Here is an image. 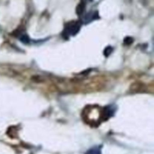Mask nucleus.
Segmentation results:
<instances>
[{"label":"nucleus","instance_id":"obj_2","mask_svg":"<svg viewBox=\"0 0 154 154\" xmlns=\"http://www.w3.org/2000/svg\"><path fill=\"white\" fill-rule=\"evenodd\" d=\"M84 10H85V3L82 2L77 6L76 12L78 15H81L84 12Z\"/></svg>","mask_w":154,"mask_h":154},{"label":"nucleus","instance_id":"obj_4","mask_svg":"<svg viewBox=\"0 0 154 154\" xmlns=\"http://www.w3.org/2000/svg\"><path fill=\"white\" fill-rule=\"evenodd\" d=\"M20 40L22 41L23 42H25V43H27L29 42V38L26 35H22L21 36Z\"/></svg>","mask_w":154,"mask_h":154},{"label":"nucleus","instance_id":"obj_1","mask_svg":"<svg viewBox=\"0 0 154 154\" xmlns=\"http://www.w3.org/2000/svg\"><path fill=\"white\" fill-rule=\"evenodd\" d=\"M81 24L78 22H71L68 26H66L65 33L68 35H74L76 34L80 29Z\"/></svg>","mask_w":154,"mask_h":154},{"label":"nucleus","instance_id":"obj_3","mask_svg":"<svg viewBox=\"0 0 154 154\" xmlns=\"http://www.w3.org/2000/svg\"><path fill=\"white\" fill-rule=\"evenodd\" d=\"M87 154H100V150H99V148L95 147V148H93L90 150H89L87 152Z\"/></svg>","mask_w":154,"mask_h":154}]
</instances>
